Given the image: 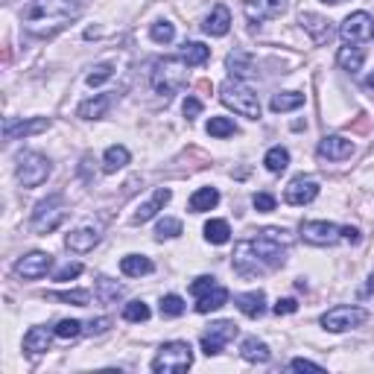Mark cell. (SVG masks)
<instances>
[{
  "label": "cell",
  "mask_w": 374,
  "mask_h": 374,
  "mask_svg": "<svg viewBox=\"0 0 374 374\" xmlns=\"http://www.w3.org/2000/svg\"><path fill=\"white\" fill-rule=\"evenodd\" d=\"M111 76H115V64H96V68L88 73V85L91 88H96V85H103L106 82V79H111Z\"/></svg>",
  "instance_id": "43"
},
{
  "label": "cell",
  "mask_w": 374,
  "mask_h": 374,
  "mask_svg": "<svg viewBox=\"0 0 374 374\" xmlns=\"http://www.w3.org/2000/svg\"><path fill=\"white\" fill-rule=\"evenodd\" d=\"M187 68L190 64L185 59H161L155 62V71H152V88L161 96H173L187 85Z\"/></svg>",
  "instance_id": "3"
},
{
  "label": "cell",
  "mask_w": 374,
  "mask_h": 374,
  "mask_svg": "<svg viewBox=\"0 0 374 374\" xmlns=\"http://www.w3.org/2000/svg\"><path fill=\"white\" fill-rule=\"evenodd\" d=\"M53 336H56V331H50V328H29L27 336H24V351H29V354H44L47 348H50Z\"/></svg>",
  "instance_id": "24"
},
{
  "label": "cell",
  "mask_w": 374,
  "mask_h": 374,
  "mask_svg": "<svg viewBox=\"0 0 374 374\" xmlns=\"http://www.w3.org/2000/svg\"><path fill=\"white\" fill-rule=\"evenodd\" d=\"M182 59L190 64V68H199V64H205L210 59V47H205L199 41H187L182 47Z\"/></svg>",
  "instance_id": "31"
},
{
  "label": "cell",
  "mask_w": 374,
  "mask_h": 374,
  "mask_svg": "<svg viewBox=\"0 0 374 374\" xmlns=\"http://www.w3.org/2000/svg\"><path fill=\"white\" fill-rule=\"evenodd\" d=\"M50 158L41 155V152H24L18 158V167H15V173H18V182L24 187H38L47 182V175H50Z\"/></svg>",
  "instance_id": "8"
},
{
  "label": "cell",
  "mask_w": 374,
  "mask_h": 374,
  "mask_svg": "<svg viewBox=\"0 0 374 374\" xmlns=\"http://www.w3.org/2000/svg\"><path fill=\"white\" fill-rule=\"evenodd\" d=\"M243 12H246L249 24H264L281 18L287 12V0H243Z\"/></svg>",
  "instance_id": "13"
},
{
  "label": "cell",
  "mask_w": 374,
  "mask_h": 374,
  "mask_svg": "<svg viewBox=\"0 0 374 374\" xmlns=\"http://www.w3.org/2000/svg\"><path fill=\"white\" fill-rule=\"evenodd\" d=\"M220 100L222 106H229L231 111H237L240 117H249V120H257L260 117V100L252 88H246L243 82H225L220 88Z\"/></svg>",
  "instance_id": "4"
},
{
  "label": "cell",
  "mask_w": 374,
  "mask_h": 374,
  "mask_svg": "<svg viewBox=\"0 0 374 374\" xmlns=\"http://www.w3.org/2000/svg\"><path fill=\"white\" fill-rule=\"evenodd\" d=\"M237 304V310L243 316H249V319H257V316H264L266 313V296L260 289H252V292H240V296L234 299Z\"/></svg>",
  "instance_id": "21"
},
{
  "label": "cell",
  "mask_w": 374,
  "mask_h": 374,
  "mask_svg": "<svg viewBox=\"0 0 374 374\" xmlns=\"http://www.w3.org/2000/svg\"><path fill=\"white\" fill-rule=\"evenodd\" d=\"M234 132H237V126L229 117H210L208 120V135H214V138H231Z\"/></svg>",
  "instance_id": "35"
},
{
  "label": "cell",
  "mask_w": 374,
  "mask_h": 374,
  "mask_svg": "<svg viewBox=\"0 0 374 374\" xmlns=\"http://www.w3.org/2000/svg\"><path fill=\"white\" fill-rule=\"evenodd\" d=\"M96 243H100V225H79L76 231L68 234V249L79 252V254L91 252Z\"/></svg>",
  "instance_id": "18"
},
{
  "label": "cell",
  "mask_w": 374,
  "mask_h": 374,
  "mask_svg": "<svg viewBox=\"0 0 374 374\" xmlns=\"http://www.w3.org/2000/svg\"><path fill=\"white\" fill-rule=\"evenodd\" d=\"M343 240L351 243V246H357V243H360V229H354V225H343Z\"/></svg>",
  "instance_id": "50"
},
{
  "label": "cell",
  "mask_w": 374,
  "mask_h": 374,
  "mask_svg": "<svg viewBox=\"0 0 374 374\" xmlns=\"http://www.w3.org/2000/svg\"><path fill=\"white\" fill-rule=\"evenodd\" d=\"M129 150L126 146H120V143H115V146H108L106 150V155H103V170L106 173H117V170H123L126 164H129Z\"/></svg>",
  "instance_id": "29"
},
{
  "label": "cell",
  "mask_w": 374,
  "mask_h": 374,
  "mask_svg": "<svg viewBox=\"0 0 374 374\" xmlns=\"http://www.w3.org/2000/svg\"><path fill=\"white\" fill-rule=\"evenodd\" d=\"M64 217H68V208H64V196L62 193H56V196H47L36 205V210H32V220H29V229L36 234H50L56 231L59 225L64 222Z\"/></svg>",
  "instance_id": "5"
},
{
  "label": "cell",
  "mask_w": 374,
  "mask_h": 374,
  "mask_svg": "<svg viewBox=\"0 0 374 374\" xmlns=\"http://www.w3.org/2000/svg\"><path fill=\"white\" fill-rule=\"evenodd\" d=\"M205 240L214 243V246H222V243H229V240H231L229 222H225V220H210V222L205 225Z\"/></svg>",
  "instance_id": "33"
},
{
  "label": "cell",
  "mask_w": 374,
  "mask_h": 374,
  "mask_svg": "<svg viewBox=\"0 0 374 374\" xmlns=\"http://www.w3.org/2000/svg\"><path fill=\"white\" fill-rule=\"evenodd\" d=\"M50 299L64 301V304H76V307H88L91 292H85V289H73V292H50Z\"/></svg>",
  "instance_id": "39"
},
{
  "label": "cell",
  "mask_w": 374,
  "mask_h": 374,
  "mask_svg": "<svg viewBox=\"0 0 374 374\" xmlns=\"http://www.w3.org/2000/svg\"><path fill=\"white\" fill-rule=\"evenodd\" d=\"M363 62H366V50L363 47H357V44H345V47H339V53H336V64L343 71L348 73H357L363 68Z\"/></svg>",
  "instance_id": "23"
},
{
  "label": "cell",
  "mask_w": 374,
  "mask_h": 374,
  "mask_svg": "<svg viewBox=\"0 0 374 374\" xmlns=\"http://www.w3.org/2000/svg\"><path fill=\"white\" fill-rule=\"evenodd\" d=\"M50 266H53V257L47 252H29L27 257H21L18 264H15V275L24 281H38L50 272Z\"/></svg>",
  "instance_id": "14"
},
{
  "label": "cell",
  "mask_w": 374,
  "mask_h": 374,
  "mask_svg": "<svg viewBox=\"0 0 374 374\" xmlns=\"http://www.w3.org/2000/svg\"><path fill=\"white\" fill-rule=\"evenodd\" d=\"M368 316H366V310H360V307L339 304V307H333V310H328V313L322 316V328L331 331V333H345V331L360 328Z\"/></svg>",
  "instance_id": "9"
},
{
  "label": "cell",
  "mask_w": 374,
  "mask_h": 374,
  "mask_svg": "<svg viewBox=\"0 0 374 374\" xmlns=\"http://www.w3.org/2000/svg\"><path fill=\"white\" fill-rule=\"evenodd\" d=\"M190 366H193V348L190 343H182V339L161 345V351L152 360V371L158 374H178V371H187Z\"/></svg>",
  "instance_id": "6"
},
{
  "label": "cell",
  "mask_w": 374,
  "mask_h": 374,
  "mask_svg": "<svg viewBox=\"0 0 374 374\" xmlns=\"http://www.w3.org/2000/svg\"><path fill=\"white\" fill-rule=\"evenodd\" d=\"M79 9H82V0H36L24 12V27L32 36H53L56 29L76 18Z\"/></svg>",
  "instance_id": "2"
},
{
  "label": "cell",
  "mask_w": 374,
  "mask_h": 374,
  "mask_svg": "<svg viewBox=\"0 0 374 374\" xmlns=\"http://www.w3.org/2000/svg\"><path fill=\"white\" fill-rule=\"evenodd\" d=\"M339 32H343L345 44H363V41H368L374 36V21H371L368 12H354L343 21Z\"/></svg>",
  "instance_id": "12"
},
{
  "label": "cell",
  "mask_w": 374,
  "mask_h": 374,
  "mask_svg": "<svg viewBox=\"0 0 374 374\" xmlns=\"http://www.w3.org/2000/svg\"><path fill=\"white\" fill-rule=\"evenodd\" d=\"M354 141L343 138V135H328L319 141V158L324 161H348L354 155Z\"/></svg>",
  "instance_id": "16"
},
{
  "label": "cell",
  "mask_w": 374,
  "mask_h": 374,
  "mask_svg": "<svg viewBox=\"0 0 374 374\" xmlns=\"http://www.w3.org/2000/svg\"><path fill=\"white\" fill-rule=\"evenodd\" d=\"M150 38H152L155 44H170V41L175 38V27H173L170 21H155V24L150 27Z\"/></svg>",
  "instance_id": "36"
},
{
  "label": "cell",
  "mask_w": 374,
  "mask_h": 374,
  "mask_svg": "<svg viewBox=\"0 0 374 374\" xmlns=\"http://www.w3.org/2000/svg\"><path fill=\"white\" fill-rule=\"evenodd\" d=\"M173 199V193H170V187H158L155 193H152V196L150 199H146L138 210H135V217H132V222L135 225H141V222H150L155 214H158V210H164V205Z\"/></svg>",
  "instance_id": "17"
},
{
  "label": "cell",
  "mask_w": 374,
  "mask_h": 374,
  "mask_svg": "<svg viewBox=\"0 0 374 374\" xmlns=\"http://www.w3.org/2000/svg\"><path fill=\"white\" fill-rule=\"evenodd\" d=\"M240 357L246 363H269V345L266 343H260L257 336H249V339H243V345H240Z\"/></svg>",
  "instance_id": "25"
},
{
  "label": "cell",
  "mask_w": 374,
  "mask_h": 374,
  "mask_svg": "<svg viewBox=\"0 0 374 374\" xmlns=\"http://www.w3.org/2000/svg\"><path fill=\"white\" fill-rule=\"evenodd\" d=\"M237 336V324L229 322V319H222V322H214L210 328L202 333V351L208 357H217L222 354V348L231 343V339Z\"/></svg>",
  "instance_id": "11"
},
{
  "label": "cell",
  "mask_w": 374,
  "mask_h": 374,
  "mask_svg": "<svg viewBox=\"0 0 374 374\" xmlns=\"http://www.w3.org/2000/svg\"><path fill=\"white\" fill-rule=\"evenodd\" d=\"M324 3H345V0H324Z\"/></svg>",
  "instance_id": "52"
},
{
  "label": "cell",
  "mask_w": 374,
  "mask_h": 374,
  "mask_svg": "<svg viewBox=\"0 0 374 374\" xmlns=\"http://www.w3.org/2000/svg\"><path fill=\"white\" fill-rule=\"evenodd\" d=\"M182 111H185V117H187V120H193V117H199V115H202V103L196 100V96H187L185 106H182Z\"/></svg>",
  "instance_id": "47"
},
{
  "label": "cell",
  "mask_w": 374,
  "mask_h": 374,
  "mask_svg": "<svg viewBox=\"0 0 374 374\" xmlns=\"http://www.w3.org/2000/svg\"><path fill=\"white\" fill-rule=\"evenodd\" d=\"M155 266H152V260L146 257V254H126L120 260V272L129 275V278H141V275H150Z\"/></svg>",
  "instance_id": "27"
},
{
  "label": "cell",
  "mask_w": 374,
  "mask_h": 374,
  "mask_svg": "<svg viewBox=\"0 0 374 374\" xmlns=\"http://www.w3.org/2000/svg\"><path fill=\"white\" fill-rule=\"evenodd\" d=\"M44 129H50V120L47 117H36V120H6L3 126V138L6 141H15V138H27V135H36V132H44Z\"/></svg>",
  "instance_id": "20"
},
{
  "label": "cell",
  "mask_w": 374,
  "mask_h": 374,
  "mask_svg": "<svg viewBox=\"0 0 374 374\" xmlns=\"http://www.w3.org/2000/svg\"><path fill=\"white\" fill-rule=\"evenodd\" d=\"M366 88H371V91H374V71H371V73H368V79H366Z\"/></svg>",
  "instance_id": "51"
},
{
  "label": "cell",
  "mask_w": 374,
  "mask_h": 374,
  "mask_svg": "<svg viewBox=\"0 0 374 374\" xmlns=\"http://www.w3.org/2000/svg\"><path fill=\"white\" fill-rule=\"evenodd\" d=\"M178 234H182V222L173 220V217H164V220L155 225V237H158V240H173V237H178Z\"/></svg>",
  "instance_id": "40"
},
{
  "label": "cell",
  "mask_w": 374,
  "mask_h": 374,
  "mask_svg": "<svg viewBox=\"0 0 374 374\" xmlns=\"http://www.w3.org/2000/svg\"><path fill=\"white\" fill-rule=\"evenodd\" d=\"M190 292L196 296V313H210V310H220V307L229 301V289L220 287L217 278L210 275H202L190 284Z\"/></svg>",
  "instance_id": "7"
},
{
  "label": "cell",
  "mask_w": 374,
  "mask_h": 374,
  "mask_svg": "<svg viewBox=\"0 0 374 374\" xmlns=\"http://www.w3.org/2000/svg\"><path fill=\"white\" fill-rule=\"evenodd\" d=\"M123 319L126 322H146L150 319V307H146L143 301H129L123 307Z\"/></svg>",
  "instance_id": "41"
},
{
  "label": "cell",
  "mask_w": 374,
  "mask_h": 374,
  "mask_svg": "<svg viewBox=\"0 0 374 374\" xmlns=\"http://www.w3.org/2000/svg\"><path fill=\"white\" fill-rule=\"evenodd\" d=\"M217 205H220V190L217 187H199L190 196V210L193 214H205V210L217 208Z\"/></svg>",
  "instance_id": "28"
},
{
  "label": "cell",
  "mask_w": 374,
  "mask_h": 374,
  "mask_svg": "<svg viewBox=\"0 0 374 374\" xmlns=\"http://www.w3.org/2000/svg\"><path fill=\"white\" fill-rule=\"evenodd\" d=\"M304 106V94L299 91H284V94H275L269 108L275 111V115H281V111H292V108H301Z\"/></svg>",
  "instance_id": "30"
},
{
  "label": "cell",
  "mask_w": 374,
  "mask_h": 374,
  "mask_svg": "<svg viewBox=\"0 0 374 374\" xmlns=\"http://www.w3.org/2000/svg\"><path fill=\"white\" fill-rule=\"evenodd\" d=\"M289 368H296V371H322V366L319 363H310V360H301V357H296V360L289 363Z\"/></svg>",
  "instance_id": "49"
},
{
  "label": "cell",
  "mask_w": 374,
  "mask_h": 374,
  "mask_svg": "<svg viewBox=\"0 0 374 374\" xmlns=\"http://www.w3.org/2000/svg\"><path fill=\"white\" fill-rule=\"evenodd\" d=\"M108 106H111V96H108V94H100V96H94V100L79 103L76 115L82 117V120H100V117H106Z\"/></svg>",
  "instance_id": "26"
},
{
  "label": "cell",
  "mask_w": 374,
  "mask_h": 374,
  "mask_svg": "<svg viewBox=\"0 0 374 374\" xmlns=\"http://www.w3.org/2000/svg\"><path fill=\"white\" fill-rule=\"evenodd\" d=\"M264 164H266L269 173H284L289 167V152L284 150V146H272V150L266 152V158H264Z\"/></svg>",
  "instance_id": "34"
},
{
  "label": "cell",
  "mask_w": 374,
  "mask_h": 374,
  "mask_svg": "<svg viewBox=\"0 0 374 374\" xmlns=\"http://www.w3.org/2000/svg\"><path fill=\"white\" fill-rule=\"evenodd\" d=\"M301 240L310 246H336L343 240V225L336 222H324V220H307L301 222Z\"/></svg>",
  "instance_id": "10"
},
{
  "label": "cell",
  "mask_w": 374,
  "mask_h": 374,
  "mask_svg": "<svg viewBox=\"0 0 374 374\" xmlns=\"http://www.w3.org/2000/svg\"><path fill=\"white\" fill-rule=\"evenodd\" d=\"M111 328V319H94L91 324H88V333L91 336H100V333H106Z\"/></svg>",
  "instance_id": "48"
},
{
  "label": "cell",
  "mask_w": 374,
  "mask_h": 374,
  "mask_svg": "<svg viewBox=\"0 0 374 374\" xmlns=\"http://www.w3.org/2000/svg\"><path fill=\"white\" fill-rule=\"evenodd\" d=\"M96 299H100L103 304H115L123 299V287L117 281L111 278H96Z\"/></svg>",
  "instance_id": "32"
},
{
  "label": "cell",
  "mask_w": 374,
  "mask_h": 374,
  "mask_svg": "<svg viewBox=\"0 0 374 374\" xmlns=\"http://www.w3.org/2000/svg\"><path fill=\"white\" fill-rule=\"evenodd\" d=\"M316 196H319V182H316V178H310V175H296L289 182V187L284 190L287 205H296V208L310 205Z\"/></svg>",
  "instance_id": "15"
},
{
  "label": "cell",
  "mask_w": 374,
  "mask_h": 374,
  "mask_svg": "<svg viewBox=\"0 0 374 374\" xmlns=\"http://www.w3.org/2000/svg\"><path fill=\"white\" fill-rule=\"evenodd\" d=\"M299 24H301V27H304L307 32H310V36H313V41H316V44H324V41H328V38L333 36V27H331V21H324L322 15L304 12L301 18H299Z\"/></svg>",
  "instance_id": "22"
},
{
  "label": "cell",
  "mask_w": 374,
  "mask_h": 374,
  "mask_svg": "<svg viewBox=\"0 0 374 374\" xmlns=\"http://www.w3.org/2000/svg\"><path fill=\"white\" fill-rule=\"evenodd\" d=\"M229 29H231V12L229 6H214L210 9V15L205 18L202 24V32L205 36H214V38H222V36H229Z\"/></svg>",
  "instance_id": "19"
},
{
  "label": "cell",
  "mask_w": 374,
  "mask_h": 374,
  "mask_svg": "<svg viewBox=\"0 0 374 374\" xmlns=\"http://www.w3.org/2000/svg\"><path fill=\"white\" fill-rule=\"evenodd\" d=\"M79 333H82V322H76V319H62L56 324V336L59 339H76Z\"/></svg>",
  "instance_id": "42"
},
{
  "label": "cell",
  "mask_w": 374,
  "mask_h": 374,
  "mask_svg": "<svg viewBox=\"0 0 374 374\" xmlns=\"http://www.w3.org/2000/svg\"><path fill=\"white\" fill-rule=\"evenodd\" d=\"M252 205L260 210V214H269V210H275V196L272 193H254Z\"/></svg>",
  "instance_id": "44"
},
{
  "label": "cell",
  "mask_w": 374,
  "mask_h": 374,
  "mask_svg": "<svg viewBox=\"0 0 374 374\" xmlns=\"http://www.w3.org/2000/svg\"><path fill=\"white\" fill-rule=\"evenodd\" d=\"M272 310H275V316H289V313L299 310V301L296 299H278V304H275Z\"/></svg>",
  "instance_id": "46"
},
{
  "label": "cell",
  "mask_w": 374,
  "mask_h": 374,
  "mask_svg": "<svg viewBox=\"0 0 374 374\" xmlns=\"http://www.w3.org/2000/svg\"><path fill=\"white\" fill-rule=\"evenodd\" d=\"M82 275V264H64L59 272H56V281H73Z\"/></svg>",
  "instance_id": "45"
},
{
  "label": "cell",
  "mask_w": 374,
  "mask_h": 374,
  "mask_svg": "<svg viewBox=\"0 0 374 374\" xmlns=\"http://www.w3.org/2000/svg\"><path fill=\"white\" fill-rule=\"evenodd\" d=\"M182 313H185L182 296H173V292H170V296L161 299V316H164V319H178Z\"/></svg>",
  "instance_id": "37"
},
{
  "label": "cell",
  "mask_w": 374,
  "mask_h": 374,
  "mask_svg": "<svg viewBox=\"0 0 374 374\" xmlns=\"http://www.w3.org/2000/svg\"><path fill=\"white\" fill-rule=\"evenodd\" d=\"M289 252V234L284 229H264L257 237L240 240L234 246V272L243 278H257L284 266Z\"/></svg>",
  "instance_id": "1"
},
{
  "label": "cell",
  "mask_w": 374,
  "mask_h": 374,
  "mask_svg": "<svg viewBox=\"0 0 374 374\" xmlns=\"http://www.w3.org/2000/svg\"><path fill=\"white\" fill-rule=\"evenodd\" d=\"M225 64H229L231 76H237V79H240V76H246V73H252V59H249L246 53H231Z\"/></svg>",
  "instance_id": "38"
}]
</instances>
